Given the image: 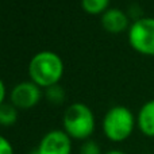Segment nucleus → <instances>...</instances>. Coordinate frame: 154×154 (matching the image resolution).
Wrapping results in <instances>:
<instances>
[{
    "instance_id": "7",
    "label": "nucleus",
    "mask_w": 154,
    "mask_h": 154,
    "mask_svg": "<svg viewBox=\"0 0 154 154\" xmlns=\"http://www.w3.org/2000/svg\"><path fill=\"white\" fill-rule=\"evenodd\" d=\"M101 26L108 32L119 34L128 27V16L119 8H108L101 15Z\"/></svg>"
},
{
    "instance_id": "3",
    "label": "nucleus",
    "mask_w": 154,
    "mask_h": 154,
    "mask_svg": "<svg viewBox=\"0 0 154 154\" xmlns=\"http://www.w3.org/2000/svg\"><path fill=\"white\" fill-rule=\"evenodd\" d=\"M135 119L127 107L115 106L107 111L103 119V131L112 142H123L133 134Z\"/></svg>"
},
{
    "instance_id": "10",
    "label": "nucleus",
    "mask_w": 154,
    "mask_h": 154,
    "mask_svg": "<svg viewBox=\"0 0 154 154\" xmlns=\"http://www.w3.org/2000/svg\"><path fill=\"white\" fill-rule=\"evenodd\" d=\"M109 0H81V7L85 12L91 15L104 14L108 10Z\"/></svg>"
},
{
    "instance_id": "6",
    "label": "nucleus",
    "mask_w": 154,
    "mask_h": 154,
    "mask_svg": "<svg viewBox=\"0 0 154 154\" xmlns=\"http://www.w3.org/2000/svg\"><path fill=\"white\" fill-rule=\"evenodd\" d=\"M70 137L62 130H53L41 139L35 154H70Z\"/></svg>"
},
{
    "instance_id": "9",
    "label": "nucleus",
    "mask_w": 154,
    "mask_h": 154,
    "mask_svg": "<svg viewBox=\"0 0 154 154\" xmlns=\"http://www.w3.org/2000/svg\"><path fill=\"white\" fill-rule=\"evenodd\" d=\"M18 120V108L12 103H3L0 106V125L12 126Z\"/></svg>"
},
{
    "instance_id": "12",
    "label": "nucleus",
    "mask_w": 154,
    "mask_h": 154,
    "mask_svg": "<svg viewBox=\"0 0 154 154\" xmlns=\"http://www.w3.org/2000/svg\"><path fill=\"white\" fill-rule=\"evenodd\" d=\"M80 154H101V150L99 145L93 141H88L80 149Z\"/></svg>"
},
{
    "instance_id": "5",
    "label": "nucleus",
    "mask_w": 154,
    "mask_h": 154,
    "mask_svg": "<svg viewBox=\"0 0 154 154\" xmlns=\"http://www.w3.org/2000/svg\"><path fill=\"white\" fill-rule=\"evenodd\" d=\"M42 97L41 88L32 81H23L11 91V103L18 109H30L39 103Z\"/></svg>"
},
{
    "instance_id": "8",
    "label": "nucleus",
    "mask_w": 154,
    "mask_h": 154,
    "mask_svg": "<svg viewBox=\"0 0 154 154\" xmlns=\"http://www.w3.org/2000/svg\"><path fill=\"white\" fill-rule=\"evenodd\" d=\"M138 127L145 135L154 137V100L142 106L138 114Z\"/></svg>"
},
{
    "instance_id": "1",
    "label": "nucleus",
    "mask_w": 154,
    "mask_h": 154,
    "mask_svg": "<svg viewBox=\"0 0 154 154\" xmlns=\"http://www.w3.org/2000/svg\"><path fill=\"white\" fill-rule=\"evenodd\" d=\"M64 75L62 58L54 51L43 50L37 53L29 64V76L39 88L57 85Z\"/></svg>"
},
{
    "instance_id": "13",
    "label": "nucleus",
    "mask_w": 154,
    "mask_h": 154,
    "mask_svg": "<svg viewBox=\"0 0 154 154\" xmlns=\"http://www.w3.org/2000/svg\"><path fill=\"white\" fill-rule=\"evenodd\" d=\"M0 154H14L12 145L3 135H0Z\"/></svg>"
},
{
    "instance_id": "11",
    "label": "nucleus",
    "mask_w": 154,
    "mask_h": 154,
    "mask_svg": "<svg viewBox=\"0 0 154 154\" xmlns=\"http://www.w3.org/2000/svg\"><path fill=\"white\" fill-rule=\"evenodd\" d=\"M46 97L49 99V101L54 104H58L61 101H64L65 92L60 85H53V87L46 88Z\"/></svg>"
},
{
    "instance_id": "2",
    "label": "nucleus",
    "mask_w": 154,
    "mask_h": 154,
    "mask_svg": "<svg viewBox=\"0 0 154 154\" xmlns=\"http://www.w3.org/2000/svg\"><path fill=\"white\" fill-rule=\"evenodd\" d=\"M65 133L75 139H87L95 131V116L87 104L75 103L64 114Z\"/></svg>"
},
{
    "instance_id": "15",
    "label": "nucleus",
    "mask_w": 154,
    "mask_h": 154,
    "mask_svg": "<svg viewBox=\"0 0 154 154\" xmlns=\"http://www.w3.org/2000/svg\"><path fill=\"white\" fill-rule=\"evenodd\" d=\"M106 154H127V153L122 152V150H109V152H107Z\"/></svg>"
},
{
    "instance_id": "4",
    "label": "nucleus",
    "mask_w": 154,
    "mask_h": 154,
    "mask_svg": "<svg viewBox=\"0 0 154 154\" xmlns=\"http://www.w3.org/2000/svg\"><path fill=\"white\" fill-rule=\"evenodd\" d=\"M128 42L135 51L154 57V18H139L128 29Z\"/></svg>"
},
{
    "instance_id": "14",
    "label": "nucleus",
    "mask_w": 154,
    "mask_h": 154,
    "mask_svg": "<svg viewBox=\"0 0 154 154\" xmlns=\"http://www.w3.org/2000/svg\"><path fill=\"white\" fill-rule=\"evenodd\" d=\"M4 99H5V85L0 79V106L4 103Z\"/></svg>"
}]
</instances>
